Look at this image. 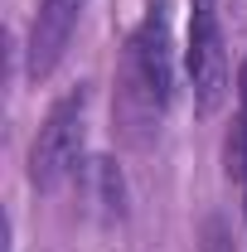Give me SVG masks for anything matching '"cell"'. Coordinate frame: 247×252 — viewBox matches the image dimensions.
Here are the masks:
<instances>
[{"instance_id": "1", "label": "cell", "mask_w": 247, "mask_h": 252, "mask_svg": "<svg viewBox=\"0 0 247 252\" xmlns=\"http://www.w3.org/2000/svg\"><path fill=\"white\" fill-rule=\"evenodd\" d=\"M170 102H175V39L165 0H155L141 15V25L126 34L117 63V122L131 141H151Z\"/></svg>"}, {"instance_id": "6", "label": "cell", "mask_w": 247, "mask_h": 252, "mask_svg": "<svg viewBox=\"0 0 247 252\" xmlns=\"http://www.w3.org/2000/svg\"><path fill=\"white\" fill-rule=\"evenodd\" d=\"M83 180H88V199H93V209L102 219H126V180L122 170L112 165V160H83V170H78Z\"/></svg>"}, {"instance_id": "4", "label": "cell", "mask_w": 247, "mask_h": 252, "mask_svg": "<svg viewBox=\"0 0 247 252\" xmlns=\"http://www.w3.org/2000/svg\"><path fill=\"white\" fill-rule=\"evenodd\" d=\"M88 0H39L30 20V39H25V78L44 83L68 54V39L78 30Z\"/></svg>"}, {"instance_id": "5", "label": "cell", "mask_w": 247, "mask_h": 252, "mask_svg": "<svg viewBox=\"0 0 247 252\" xmlns=\"http://www.w3.org/2000/svg\"><path fill=\"white\" fill-rule=\"evenodd\" d=\"M223 170L228 180L238 185V199H243V219H247V59L238 68V117H233V131L223 141Z\"/></svg>"}, {"instance_id": "2", "label": "cell", "mask_w": 247, "mask_h": 252, "mask_svg": "<svg viewBox=\"0 0 247 252\" xmlns=\"http://www.w3.org/2000/svg\"><path fill=\"white\" fill-rule=\"evenodd\" d=\"M88 88L78 83L73 93H63L54 107H49V117L39 126V136H34L30 146V185L34 189H59L68 175H78L83 170V141H88Z\"/></svg>"}, {"instance_id": "3", "label": "cell", "mask_w": 247, "mask_h": 252, "mask_svg": "<svg viewBox=\"0 0 247 252\" xmlns=\"http://www.w3.org/2000/svg\"><path fill=\"white\" fill-rule=\"evenodd\" d=\"M185 73L194 83V102L209 117L228 97V49H223V20L218 0H189V44H185Z\"/></svg>"}]
</instances>
